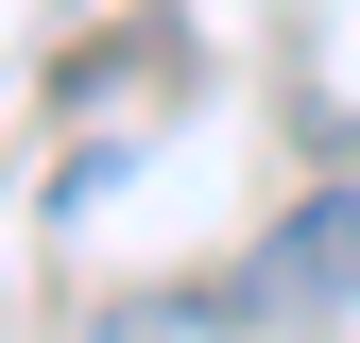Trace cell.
<instances>
[{"mask_svg":"<svg viewBox=\"0 0 360 343\" xmlns=\"http://www.w3.org/2000/svg\"><path fill=\"white\" fill-rule=\"evenodd\" d=\"M223 309L240 326H360V189H309L292 224L223 275Z\"/></svg>","mask_w":360,"mask_h":343,"instance_id":"1","label":"cell"}]
</instances>
